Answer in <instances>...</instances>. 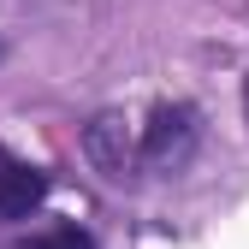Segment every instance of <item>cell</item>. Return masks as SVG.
<instances>
[{
    "label": "cell",
    "mask_w": 249,
    "mask_h": 249,
    "mask_svg": "<svg viewBox=\"0 0 249 249\" xmlns=\"http://www.w3.org/2000/svg\"><path fill=\"white\" fill-rule=\"evenodd\" d=\"M196 107L190 101H172V107H154L142 124V142H137V160L148 172H178L184 160L196 154Z\"/></svg>",
    "instance_id": "6da1fadb"
},
{
    "label": "cell",
    "mask_w": 249,
    "mask_h": 249,
    "mask_svg": "<svg viewBox=\"0 0 249 249\" xmlns=\"http://www.w3.org/2000/svg\"><path fill=\"white\" fill-rule=\"evenodd\" d=\"M83 154H89V166H95L107 184H124L137 166V142L131 131H124V113H95L83 124Z\"/></svg>",
    "instance_id": "7a4b0ae2"
},
{
    "label": "cell",
    "mask_w": 249,
    "mask_h": 249,
    "mask_svg": "<svg viewBox=\"0 0 249 249\" xmlns=\"http://www.w3.org/2000/svg\"><path fill=\"white\" fill-rule=\"evenodd\" d=\"M42 196H48V172L0 148V226H12V220H24V213H36Z\"/></svg>",
    "instance_id": "3957f363"
},
{
    "label": "cell",
    "mask_w": 249,
    "mask_h": 249,
    "mask_svg": "<svg viewBox=\"0 0 249 249\" xmlns=\"http://www.w3.org/2000/svg\"><path fill=\"white\" fill-rule=\"evenodd\" d=\"M6 249H95V243H89L77 226H53V231H36V237H18Z\"/></svg>",
    "instance_id": "277c9868"
},
{
    "label": "cell",
    "mask_w": 249,
    "mask_h": 249,
    "mask_svg": "<svg viewBox=\"0 0 249 249\" xmlns=\"http://www.w3.org/2000/svg\"><path fill=\"white\" fill-rule=\"evenodd\" d=\"M243 113H249V77H243Z\"/></svg>",
    "instance_id": "5b68a950"
},
{
    "label": "cell",
    "mask_w": 249,
    "mask_h": 249,
    "mask_svg": "<svg viewBox=\"0 0 249 249\" xmlns=\"http://www.w3.org/2000/svg\"><path fill=\"white\" fill-rule=\"evenodd\" d=\"M0 59H6V48H0Z\"/></svg>",
    "instance_id": "8992f818"
}]
</instances>
